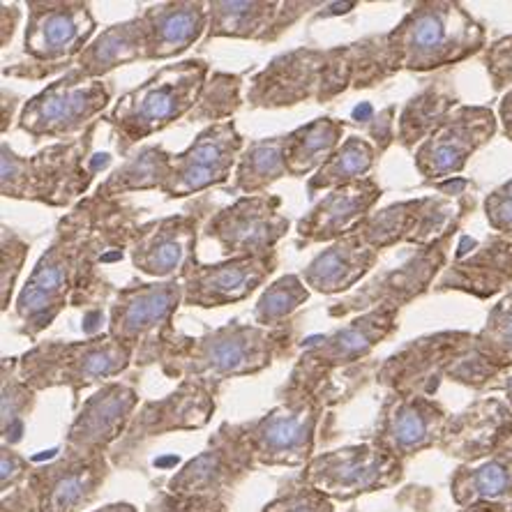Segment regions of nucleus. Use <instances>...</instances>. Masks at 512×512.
<instances>
[{"mask_svg": "<svg viewBox=\"0 0 512 512\" xmlns=\"http://www.w3.org/2000/svg\"><path fill=\"white\" fill-rule=\"evenodd\" d=\"M132 213L116 199L90 197L63 217L49 250L35 263L17 298L21 333L35 337L67 303L79 305L102 263L123 259L132 243Z\"/></svg>", "mask_w": 512, "mask_h": 512, "instance_id": "f257e3e1", "label": "nucleus"}, {"mask_svg": "<svg viewBox=\"0 0 512 512\" xmlns=\"http://www.w3.org/2000/svg\"><path fill=\"white\" fill-rule=\"evenodd\" d=\"M293 344L291 326H229L215 328L199 340H180L169 346L162 360L164 372L171 376H185L187 381H199L206 386H217L233 376H247L266 370L275 358L284 356Z\"/></svg>", "mask_w": 512, "mask_h": 512, "instance_id": "f03ea898", "label": "nucleus"}, {"mask_svg": "<svg viewBox=\"0 0 512 512\" xmlns=\"http://www.w3.org/2000/svg\"><path fill=\"white\" fill-rule=\"evenodd\" d=\"M501 374L480 351L478 335L448 330L402 346L381 365L379 381L395 395L429 397L439 390L443 379L480 390Z\"/></svg>", "mask_w": 512, "mask_h": 512, "instance_id": "7ed1b4c3", "label": "nucleus"}, {"mask_svg": "<svg viewBox=\"0 0 512 512\" xmlns=\"http://www.w3.org/2000/svg\"><path fill=\"white\" fill-rule=\"evenodd\" d=\"M487 30L459 3H418L386 33L395 72H434L485 51Z\"/></svg>", "mask_w": 512, "mask_h": 512, "instance_id": "20e7f679", "label": "nucleus"}, {"mask_svg": "<svg viewBox=\"0 0 512 512\" xmlns=\"http://www.w3.org/2000/svg\"><path fill=\"white\" fill-rule=\"evenodd\" d=\"M97 123L88 127L84 137L54 143L33 157H21L3 143V160H0L3 197L40 201L47 206H70L74 199L86 194L100 164L102 167L109 164V160L90 164L93 162L90 143Z\"/></svg>", "mask_w": 512, "mask_h": 512, "instance_id": "39448f33", "label": "nucleus"}, {"mask_svg": "<svg viewBox=\"0 0 512 512\" xmlns=\"http://www.w3.org/2000/svg\"><path fill=\"white\" fill-rule=\"evenodd\" d=\"M206 77V60H183L162 67L146 84L120 97L107 116V123L118 134L120 153H127L137 141L162 132L178 118L190 116L208 84Z\"/></svg>", "mask_w": 512, "mask_h": 512, "instance_id": "423d86ee", "label": "nucleus"}, {"mask_svg": "<svg viewBox=\"0 0 512 512\" xmlns=\"http://www.w3.org/2000/svg\"><path fill=\"white\" fill-rule=\"evenodd\" d=\"M469 180H453L441 187L443 194L399 201L381 208L360 224L358 233L376 252L395 245L427 247L455 236L462 222L476 208V197L469 192Z\"/></svg>", "mask_w": 512, "mask_h": 512, "instance_id": "0eeeda50", "label": "nucleus"}, {"mask_svg": "<svg viewBox=\"0 0 512 512\" xmlns=\"http://www.w3.org/2000/svg\"><path fill=\"white\" fill-rule=\"evenodd\" d=\"M134 356L109 335L88 342H44L17 360V376L30 390L70 386L74 393L123 374Z\"/></svg>", "mask_w": 512, "mask_h": 512, "instance_id": "6e6552de", "label": "nucleus"}, {"mask_svg": "<svg viewBox=\"0 0 512 512\" xmlns=\"http://www.w3.org/2000/svg\"><path fill=\"white\" fill-rule=\"evenodd\" d=\"M180 300H185V289L178 280L120 289L111 305L107 335L125 346L137 363H162L176 337L171 319Z\"/></svg>", "mask_w": 512, "mask_h": 512, "instance_id": "1a4fd4ad", "label": "nucleus"}, {"mask_svg": "<svg viewBox=\"0 0 512 512\" xmlns=\"http://www.w3.org/2000/svg\"><path fill=\"white\" fill-rule=\"evenodd\" d=\"M111 100V90L102 79H90L84 72L70 70L26 102L19 127L37 139H63L95 125Z\"/></svg>", "mask_w": 512, "mask_h": 512, "instance_id": "9d476101", "label": "nucleus"}, {"mask_svg": "<svg viewBox=\"0 0 512 512\" xmlns=\"http://www.w3.org/2000/svg\"><path fill=\"white\" fill-rule=\"evenodd\" d=\"M404 478V462L376 443H360L330 450L307 462L303 476L307 485L328 499L351 501L358 496L395 487Z\"/></svg>", "mask_w": 512, "mask_h": 512, "instance_id": "9b49d317", "label": "nucleus"}, {"mask_svg": "<svg viewBox=\"0 0 512 512\" xmlns=\"http://www.w3.org/2000/svg\"><path fill=\"white\" fill-rule=\"evenodd\" d=\"M286 393V402L275 406L266 416L250 425H240L254 464L300 466L310 462L321 399L291 390Z\"/></svg>", "mask_w": 512, "mask_h": 512, "instance_id": "f8f14e48", "label": "nucleus"}, {"mask_svg": "<svg viewBox=\"0 0 512 512\" xmlns=\"http://www.w3.org/2000/svg\"><path fill=\"white\" fill-rule=\"evenodd\" d=\"M499 130V118L489 107L459 104L413 153V162L427 183L448 180L462 173L480 148Z\"/></svg>", "mask_w": 512, "mask_h": 512, "instance_id": "ddd939ff", "label": "nucleus"}, {"mask_svg": "<svg viewBox=\"0 0 512 512\" xmlns=\"http://www.w3.org/2000/svg\"><path fill=\"white\" fill-rule=\"evenodd\" d=\"M397 319L399 310L381 307V310H372L356 316L349 326L340 328L333 335L316 340L314 344L307 346V351L300 356L286 390L307 393L321 374L326 376L328 372L337 370V367L356 363V360L370 356L376 346L395 333Z\"/></svg>", "mask_w": 512, "mask_h": 512, "instance_id": "4468645a", "label": "nucleus"}, {"mask_svg": "<svg viewBox=\"0 0 512 512\" xmlns=\"http://www.w3.org/2000/svg\"><path fill=\"white\" fill-rule=\"evenodd\" d=\"M450 238H443L439 243H432L427 247H418L416 254H411L402 266L393 270H386L372 282H367L363 289L351 293L342 303L330 307V316H349V314H365L372 310H381V307H390V310H402L411 300L436 284L443 268L448 261V247Z\"/></svg>", "mask_w": 512, "mask_h": 512, "instance_id": "2eb2a0df", "label": "nucleus"}, {"mask_svg": "<svg viewBox=\"0 0 512 512\" xmlns=\"http://www.w3.org/2000/svg\"><path fill=\"white\" fill-rule=\"evenodd\" d=\"M286 231L289 217L282 213V199L268 194L238 199L206 224V236L220 245L224 259L266 256Z\"/></svg>", "mask_w": 512, "mask_h": 512, "instance_id": "dca6fc26", "label": "nucleus"}, {"mask_svg": "<svg viewBox=\"0 0 512 512\" xmlns=\"http://www.w3.org/2000/svg\"><path fill=\"white\" fill-rule=\"evenodd\" d=\"M107 478L104 455H79L67 450L65 457L30 471L24 489L30 512H79L95 499Z\"/></svg>", "mask_w": 512, "mask_h": 512, "instance_id": "f3484780", "label": "nucleus"}, {"mask_svg": "<svg viewBox=\"0 0 512 512\" xmlns=\"http://www.w3.org/2000/svg\"><path fill=\"white\" fill-rule=\"evenodd\" d=\"M240 150L243 137L238 134L236 123H213L192 141L185 153L173 155L169 183L162 192L171 199H180L227 183L231 169L240 160Z\"/></svg>", "mask_w": 512, "mask_h": 512, "instance_id": "a211bd4d", "label": "nucleus"}, {"mask_svg": "<svg viewBox=\"0 0 512 512\" xmlns=\"http://www.w3.org/2000/svg\"><path fill=\"white\" fill-rule=\"evenodd\" d=\"M93 33L95 19L88 3H28L24 51L49 70L84 54Z\"/></svg>", "mask_w": 512, "mask_h": 512, "instance_id": "6ab92c4d", "label": "nucleus"}, {"mask_svg": "<svg viewBox=\"0 0 512 512\" xmlns=\"http://www.w3.org/2000/svg\"><path fill=\"white\" fill-rule=\"evenodd\" d=\"M512 284V236L492 233L485 240L462 236L455 259L443 270L434 291H462L487 300Z\"/></svg>", "mask_w": 512, "mask_h": 512, "instance_id": "aec40b11", "label": "nucleus"}, {"mask_svg": "<svg viewBox=\"0 0 512 512\" xmlns=\"http://www.w3.org/2000/svg\"><path fill=\"white\" fill-rule=\"evenodd\" d=\"M450 413L432 397L390 395L376 423L374 443L395 457L406 459L429 448H439Z\"/></svg>", "mask_w": 512, "mask_h": 512, "instance_id": "412c9836", "label": "nucleus"}, {"mask_svg": "<svg viewBox=\"0 0 512 512\" xmlns=\"http://www.w3.org/2000/svg\"><path fill=\"white\" fill-rule=\"evenodd\" d=\"M254 466L247 448L243 427H222L210 441V448L187 462L180 473L169 480L173 496H201V499H220L227 489L238 483Z\"/></svg>", "mask_w": 512, "mask_h": 512, "instance_id": "4be33fe9", "label": "nucleus"}, {"mask_svg": "<svg viewBox=\"0 0 512 512\" xmlns=\"http://www.w3.org/2000/svg\"><path fill=\"white\" fill-rule=\"evenodd\" d=\"M277 268V254L245 256V259H224L213 266L194 261L185 270L180 282L185 289V305L190 307H224L250 298Z\"/></svg>", "mask_w": 512, "mask_h": 512, "instance_id": "5701e85b", "label": "nucleus"}, {"mask_svg": "<svg viewBox=\"0 0 512 512\" xmlns=\"http://www.w3.org/2000/svg\"><path fill=\"white\" fill-rule=\"evenodd\" d=\"M197 227V215H173L141 224L130 243L134 268L150 277H183L197 261Z\"/></svg>", "mask_w": 512, "mask_h": 512, "instance_id": "b1692460", "label": "nucleus"}, {"mask_svg": "<svg viewBox=\"0 0 512 512\" xmlns=\"http://www.w3.org/2000/svg\"><path fill=\"white\" fill-rule=\"evenodd\" d=\"M328 51L296 49L270 60L266 70L256 74L250 86L254 107H293L305 100H321L323 74Z\"/></svg>", "mask_w": 512, "mask_h": 512, "instance_id": "393cba45", "label": "nucleus"}, {"mask_svg": "<svg viewBox=\"0 0 512 512\" xmlns=\"http://www.w3.org/2000/svg\"><path fill=\"white\" fill-rule=\"evenodd\" d=\"M512 443V409L496 397L478 399L450 416L439 448L462 464L478 462Z\"/></svg>", "mask_w": 512, "mask_h": 512, "instance_id": "a878e982", "label": "nucleus"}, {"mask_svg": "<svg viewBox=\"0 0 512 512\" xmlns=\"http://www.w3.org/2000/svg\"><path fill=\"white\" fill-rule=\"evenodd\" d=\"M139 395L125 383H107L93 397L86 399L70 432H67V450L79 455H104L111 443L132 425Z\"/></svg>", "mask_w": 512, "mask_h": 512, "instance_id": "bb28decb", "label": "nucleus"}, {"mask_svg": "<svg viewBox=\"0 0 512 512\" xmlns=\"http://www.w3.org/2000/svg\"><path fill=\"white\" fill-rule=\"evenodd\" d=\"M381 199V187L376 180L363 178L349 185L330 190L316 206L298 222L296 233L305 243H330L358 231L372 215L374 203Z\"/></svg>", "mask_w": 512, "mask_h": 512, "instance_id": "cd10ccee", "label": "nucleus"}, {"mask_svg": "<svg viewBox=\"0 0 512 512\" xmlns=\"http://www.w3.org/2000/svg\"><path fill=\"white\" fill-rule=\"evenodd\" d=\"M215 399L213 388L199 381H183L176 393L160 402H146L134 416L127 443L160 436L173 429H199L213 416Z\"/></svg>", "mask_w": 512, "mask_h": 512, "instance_id": "c85d7f7f", "label": "nucleus"}, {"mask_svg": "<svg viewBox=\"0 0 512 512\" xmlns=\"http://www.w3.org/2000/svg\"><path fill=\"white\" fill-rule=\"evenodd\" d=\"M314 3H210L208 37L275 40Z\"/></svg>", "mask_w": 512, "mask_h": 512, "instance_id": "c756f323", "label": "nucleus"}, {"mask_svg": "<svg viewBox=\"0 0 512 512\" xmlns=\"http://www.w3.org/2000/svg\"><path fill=\"white\" fill-rule=\"evenodd\" d=\"M148 60H167L183 54L208 28L203 3H160L141 14Z\"/></svg>", "mask_w": 512, "mask_h": 512, "instance_id": "7c9ffc66", "label": "nucleus"}, {"mask_svg": "<svg viewBox=\"0 0 512 512\" xmlns=\"http://www.w3.org/2000/svg\"><path fill=\"white\" fill-rule=\"evenodd\" d=\"M379 261V252L367 245L358 231L335 240L328 250L316 254L303 270V282L310 289L333 296L356 286Z\"/></svg>", "mask_w": 512, "mask_h": 512, "instance_id": "2f4dec72", "label": "nucleus"}, {"mask_svg": "<svg viewBox=\"0 0 512 512\" xmlns=\"http://www.w3.org/2000/svg\"><path fill=\"white\" fill-rule=\"evenodd\" d=\"M450 494L459 508L476 503L512 506V446L471 464H459L450 478Z\"/></svg>", "mask_w": 512, "mask_h": 512, "instance_id": "473e14b6", "label": "nucleus"}, {"mask_svg": "<svg viewBox=\"0 0 512 512\" xmlns=\"http://www.w3.org/2000/svg\"><path fill=\"white\" fill-rule=\"evenodd\" d=\"M457 107L459 97L450 79L432 81L404 104L397 120V141L406 150L418 148Z\"/></svg>", "mask_w": 512, "mask_h": 512, "instance_id": "72a5a7b5", "label": "nucleus"}, {"mask_svg": "<svg viewBox=\"0 0 512 512\" xmlns=\"http://www.w3.org/2000/svg\"><path fill=\"white\" fill-rule=\"evenodd\" d=\"M134 60H148L146 37H143L141 19H130L123 24L109 26L104 33L88 44L84 54L77 58V70L90 79H100L120 65H130Z\"/></svg>", "mask_w": 512, "mask_h": 512, "instance_id": "f704fd0d", "label": "nucleus"}, {"mask_svg": "<svg viewBox=\"0 0 512 512\" xmlns=\"http://www.w3.org/2000/svg\"><path fill=\"white\" fill-rule=\"evenodd\" d=\"M344 123L335 118H316L284 137V164L293 178L319 171L342 143Z\"/></svg>", "mask_w": 512, "mask_h": 512, "instance_id": "c9c22d12", "label": "nucleus"}, {"mask_svg": "<svg viewBox=\"0 0 512 512\" xmlns=\"http://www.w3.org/2000/svg\"><path fill=\"white\" fill-rule=\"evenodd\" d=\"M173 155L162 146H146L130 157L123 167L116 169L97 187V197L116 199L120 194L137 190H164L171 176Z\"/></svg>", "mask_w": 512, "mask_h": 512, "instance_id": "e433bc0d", "label": "nucleus"}, {"mask_svg": "<svg viewBox=\"0 0 512 512\" xmlns=\"http://www.w3.org/2000/svg\"><path fill=\"white\" fill-rule=\"evenodd\" d=\"M284 176H289L284 164V137L259 139L240 155L233 190L256 197Z\"/></svg>", "mask_w": 512, "mask_h": 512, "instance_id": "4c0bfd02", "label": "nucleus"}, {"mask_svg": "<svg viewBox=\"0 0 512 512\" xmlns=\"http://www.w3.org/2000/svg\"><path fill=\"white\" fill-rule=\"evenodd\" d=\"M376 150L370 141L360 137H349L337 153L316 171L310 183H307V192L314 197L319 190H337V187L349 185L353 180L367 178V173L374 169L376 164Z\"/></svg>", "mask_w": 512, "mask_h": 512, "instance_id": "58836bf2", "label": "nucleus"}, {"mask_svg": "<svg viewBox=\"0 0 512 512\" xmlns=\"http://www.w3.org/2000/svg\"><path fill=\"white\" fill-rule=\"evenodd\" d=\"M307 298H310L307 284L300 280L298 275H284L263 291V296L259 298V303H256L252 312V319L256 326L263 328L284 326V321L289 319L300 305H305Z\"/></svg>", "mask_w": 512, "mask_h": 512, "instance_id": "ea45409f", "label": "nucleus"}, {"mask_svg": "<svg viewBox=\"0 0 512 512\" xmlns=\"http://www.w3.org/2000/svg\"><path fill=\"white\" fill-rule=\"evenodd\" d=\"M480 351L499 367L508 372L512 367V291H508L487 314L483 330L478 333Z\"/></svg>", "mask_w": 512, "mask_h": 512, "instance_id": "a19ab883", "label": "nucleus"}, {"mask_svg": "<svg viewBox=\"0 0 512 512\" xmlns=\"http://www.w3.org/2000/svg\"><path fill=\"white\" fill-rule=\"evenodd\" d=\"M240 107V77L236 74H213L199 97L190 120H220L229 118Z\"/></svg>", "mask_w": 512, "mask_h": 512, "instance_id": "79ce46f5", "label": "nucleus"}, {"mask_svg": "<svg viewBox=\"0 0 512 512\" xmlns=\"http://www.w3.org/2000/svg\"><path fill=\"white\" fill-rule=\"evenodd\" d=\"M33 406V390L17 376V360L10 363V376L3 370V439L14 443L21 436V418Z\"/></svg>", "mask_w": 512, "mask_h": 512, "instance_id": "37998d69", "label": "nucleus"}, {"mask_svg": "<svg viewBox=\"0 0 512 512\" xmlns=\"http://www.w3.org/2000/svg\"><path fill=\"white\" fill-rule=\"evenodd\" d=\"M261 512H335L333 501L305 480L289 483Z\"/></svg>", "mask_w": 512, "mask_h": 512, "instance_id": "c03bdc74", "label": "nucleus"}, {"mask_svg": "<svg viewBox=\"0 0 512 512\" xmlns=\"http://www.w3.org/2000/svg\"><path fill=\"white\" fill-rule=\"evenodd\" d=\"M483 63L496 93L512 88V33L489 44L483 51Z\"/></svg>", "mask_w": 512, "mask_h": 512, "instance_id": "a18cd8bd", "label": "nucleus"}, {"mask_svg": "<svg viewBox=\"0 0 512 512\" xmlns=\"http://www.w3.org/2000/svg\"><path fill=\"white\" fill-rule=\"evenodd\" d=\"M28 254V245L21 240L17 233L3 227V312L10 307V296L17 282V275L24 268Z\"/></svg>", "mask_w": 512, "mask_h": 512, "instance_id": "49530a36", "label": "nucleus"}, {"mask_svg": "<svg viewBox=\"0 0 512 512\" xmlns=\"http://www.w3.org/2000/svg\"><path fill=\"white\" fill-rule=\"evenodd\" d=\"M483 208L494 233L512 236V178L487 194Z\"/></svg>", "mask_w": 512, "mask_h": 512, "instance_id": "de8ad7c7", "label": "nucleus"}, {"mask_svg": "<svg viewBox=\"0 0 512 512\" xmlns=\"http://www.w3.org/2000/svg\"><path fill=\"white\" fill-rule=\"evenodd\" d=\"M160 512H227L220 499H201V496H167Z\"/></svg>", "mask_w": 512, "mask_h": 512, "instance_id": "09e8293b", "label": "nucleus"}, {"mask_svg": "<svg viewBox=\"0 0 512 512\" xmlns=\"http://www.w3.org/2000/svg\"><path fill=\"white\" fill-rule=\"evenodd\" d=\"M30 476L28 462L24 457H19L14 450L3 448V492L7 489H17L19 485H24Z\"/></svg>", "mask_w": 512, "mask_h": 512, "instance_id": "8fccbe9b", "label": "nucleus"}, {"mask_svg": "<svg viewBox=\"0 0 512 512\" xmlns=\"http://www.w3.org/2000/svg\"><path fill=\"white\" fill-rule=\"evenodd\" d=\"M393 114H395V107H388L386 111H381V114L374 118V125L370 127L372 137L376 141H381V153L395 139V134H393Z\"/></svg>", "mask_w": 512, "mask_h": 512, "instance_id": "3c124183", "label": "nucleus"}, {"mask_svg": "<svg viewBox=\"0 0 512 512\" xmlns=\"http://www.w3.org/2000/svg\"><path fill=\"white\" fill-rule=\"evenodd\" d=\"M499 123H501L503 134H506V137L512 141V88L506 90V95L501 97Z\"/></svg>", "mask_w": 512, "mask_h": 512, "instance_id": "603ef678", "label": "nucleus"}, {"mask_svg": "<svg viewBox=\"0 0 512 512\" xmlns=\"http://www.w3.org/2000/svg\"><path fill=\"white\" fill-rule=\"evenodd\" d=\"M457 512H512L510 503H476V506L459 508Z\"/></svg>", "mask_w": 512, "mask_h": 512, "instance_id": "864d4df0", "label": "nucleus"}, {"mask_svg": "<svg viewBox=\"0 0 512 512\" xmlns=\"http://www.w3.org/2000/svg\"><path fill=\"white\" fill-rule=\"evenodd\" d=\"M95 512H137V508L130 506V503H109V506H104Z\"/></svg>", "mask_w": 512, "mask_h": 512, "instance_id": "5fc2aeb1", "label": "nucleus"}]
</instances>
